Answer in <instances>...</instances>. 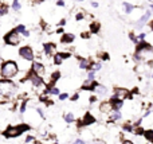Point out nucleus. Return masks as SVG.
<instances>
[{"instance_id": "obj_15", "label": "nucleus", "mask_w": 153, "mask_h": 144, "mask_svg": "<svg viewBox=\"0 0 153 144\" xmlns=\"http://www.w3.org/2000/svg\"><path fill=\"white\" fill-rule=\"evenodd\" d=\"M110 102H111V105H113V108H114V110H120L122 107H124V100H120V98H117L116 96H113V97H110Z\"/></svg>"}, {"instance_id": "obj_39", "label": "nucleus", "mask_w": 153, "mask_h": 144, "mask_svg": "<svg viewBox=\"0 0 153 144\" xmlns=\"http://www.w3.org/2000/svg\"><path fill=\"white\" fill-rule=\"evenodd\" d=\"M137 38H138V42H140V40H145L146 34H145V32H140V34L137 35Z\"/></svg>"}, {"instance_id": "obj_37", "label": "nucleus", "mask_w": 153, "mask_h": 144, "mask_svg": "<svg viewBox=\"0 0 153 144\" xmlns=\"http://www.w3.org/2000/svg\"><path fill=\"white\" fill-rule=\"evenodd\" d=\"M87 78H89V80H94L95 78V72L94 70H89V73H87Z\"/></svg>"}, {"instance_id": "obj_50", "label": "nucleus", "mask_w": 153, "mask_h": 144, "mask_svg": "<svg viewBox=\"0 0 153 144\" xmlns=\"http://www.w3.org/2000/svg\"><path fill=\"white\" fill-rule=\"evenodd\" d=\"M149 10H151L152 12H153V3H151V5H149Z\"/></svg>"}, {"instance_id": "obj_43", "label": "nucleus", "mask_w": 153, "mask_h": 144, "mask_svg": "<svg viewBox=\"0 0 153 144\" xmlns=\"http://www.w3.org/2000/svg\"><path fill=\"white\" fill-rule=\"evenodd\" d=\"M65 24H66V19H61V20L58 22V24H56V26H58V27H63Z\"/></svg>"}, {"instance_id": "obj_24", "label": "nucleus", "mask_w": 153, "mask_h": 144, "mask_svg": "<svg viewBox=\"0 0 153 144\" xmlns=\"http://www.w3.org/2000/svg\"><path fill=\"white\" fill-rule=\"evenodd\" d=\"M63 61H65V59L62 58L59 53H56L55 55L53 57V63L55 65V66H59V65H62V63H63Z\"/></svg>"}, {"instance_id": "obj_36", "label": "nucleus", "mask_w": 153, "mask_h": 144, "mask_svg": "<svg viewBox=\"0 0 153 144\" xmlns=\"http://www.w3.org/2000/svg\"><path fill=\"white\" fill-rule=\"evenodd\" d=\"M35 136H32V135H27V137H26V140H24V143H34L35 142Z\"/></svg>"}, {"instance_id": "obj_41", "label": "nucleus", "mask_w": 153, "mask_h": 144, "mask_svg": "<svg viewBox=\"0 0 153 144\" xmlns=\"http://www.w3.org/2000/svg\"><path fill=\"white\" fill-rule=\"evenodd\" d=\"M79 96H81V94H79V93H74L71 97H70V100H71V101H76V100L79 98Z\"/></svg>"}, {"instance_id": "obj_17", "label": "nucleus", "mask_w": 153, "mask_h": 144, "mask_svg": "<svg viewBox=\"0 0 153 144\" xmlns=\"http://www.w3.org/2000/svg\"><path fill=\"white\" fill-rule=\"evenodd\" d=\"M89 31L94 35L98 34V32L101 31V23L100 22H91V23L89 24Z\"/></svg>"}, {"instance_id": "obj_31", "label": "nucleus", "mask_w": 153, "mask_h": 144, "mask_svg": "<svg viewBox=\"0 0 153 144\" xmlns=\"http://www.w3.org/2000/svg\"><path fill=\"white\" fill-rule=\"evenodd\" d=\"M27 104H28V100H23V102L20 104V108H19V112H20V113H24V112H26Z\"/></svg>"}, {"instance_id": "obj_32", "label": "nucleus", "mask_w": 153, "mask_h": 144, "mask_svg": "<svg viewBox=\"0 0 153 144\" xmlns=\"http://www.w3.org/2000/svg\"><path fill=\"white\" fill-rule=\"evenodd\" d=\"M86 13L87 12H78L75 15V20L76 22H81V20H83V19H86Z\"/></svg>"}, {"instance_id": "obj_30", "label": "nucleus", "mask_w": 153, "mask_h": 144, "mask_svg": "<svg viewBox=\"0 0 153 144\" xmlns=\"http://www.w3.org/2000/svg\"><path fill=\"white\" fill-rule=\"evenodd\" d=\"M101 67H102V63H101V62H93V63H91V67H90V70L98 72V70H101Z\"/></svg>"}, {"instance_id": "obj_9", "label": "nucleus", "mask_w": 153, "mask_h": 144, "mask_svg": "<svg viewBox=\"0 0 153 144\" xmlns=\"http://www.w3.org/2000/svg\"><path fill=\"white\" fill-rule=\"evenodd\" d=\"M113 96H116L117 98H120V100L133 98V94L130 93L128 89H125V88H116V89H114V94H113Z\"/></svg>"}, {"instance_id": "obj_46", "label": "nucleus", "mask_w": 153, "mask_h": 144, "mask_svg": "<svg viewBox=\"0 0 153 144\" xmlns=\"http://www.w3.org/2000/svg\"><path fill=\"white\" fill-rule=\"evenodd\" d=\"M35 110H36V112H38V115H39L40 117H42V119H45V115H43L42 109H39V108H38V109H35Z\"/></svg>"}, {"instance_id": "obj_44", "label": "nucleus", "mask_w": 153, "mask_h": 144, "mask_svg": "<svg viewBox=\"0 0 153 144\" xmlns=\"http://www.w3.org/2000/svg\"><path fill=\"white\" fill-rule=\"evenodd\" d=\"M71 144H86V142H85L83 139H76L74 143H71Z\"/></svg>"}, {"instance_id": "obj_34", "label": "nucleus", "mask_w": 153, "mask_h": 144, "mask_svg": "<svg viewBox=\"0 0 153 144\" xmlns=\"http://www.w3.org/2000/svg\"><path fill=\"white\" fill-rule=\"evenodd\" d=\"M90 37H91V32H90V31H82L81 32V38H82V39H90Z\"/></svg>"}, {"instance_id": "obj_8", "label": "nucleus", "mask_w": 153, "mask_h": 144, "mask_svg": "<svg viewBox=\"0 0 153 144\" xmlns=\"http://www.w3.org/2000/svg\"><path fill=\"white\" fill-rule=\"evenodd\" d=\"M95 123V117L91 115L90 112H86L85 113V116L79 120V123H78V128L81 129L82 127H89V125H91V124H94Z\"/></svg>"}, {"instance_id": "obj_16", "label": "nucleus", "mask_w": 153, "mask_h": 144, "mask_svg": "<svg viewBox=\"0 0 153 144\" xmlns=\"http://www.w3.org/2000/svg\"><path fill=\"white\" fill-rule=\"evenodd\" d=\"M78 58H79V67H81L82 70H90L93 61L86 59V58H82V57H78Z\"/></svg>"}, {"instance_id": "obj_12", "label": "nucleus", "mask_w": 153, "mask_h": 144, "mask_svg": "<svg viewBox=\"0 0 153 144\" xmlns=\"http://www.w3.org/2000/svg\"><path fill=\"white\" fill-rule=\"evenodd\" d=\"M100 85V84L97 82L95 80H89L87 78L86 81H85L83 84H82L81 89L82 90H90V92H95V89H97V86Z\"/></svg>"}, {"instance_id": "obj_13", "label": "nucleus", "mask_w": 153, "mask_h": 144, "mask_svg": "<svg viewBox=\"0 0 153 144\" xmlns=\"http://www.w3.org/2000/svg\"><path fill=\"white\" fill-rule=\"evenodd\" d=\"M114 110L113 105H111L110 100H108V101H102L100 104V112L101 113H111Z\"/></svg>"}, {"instance_id": "obj_48", "label": "nucleus", "mask_w": 153, "mask_h": 144, "mask_svg": "<svg viewBox=\"0 0 153 144\" xmlns=\"http://www.w3.org/2000/svg\"><path fill=\"white\" fill-rule=\"evenodd\" d=\"M56 34H65V32H63V27H58V28H56Z\"/></svg>"}, {"instance_id": "obj_47", "label": "nucleus", "mask_w": 153, "mask_h": 144, "mask_svg": "<svg viewBox=\"0 0 153 144\" xmlns=\"http://www.w3.org/2000/svg\"><path fill=\"white\" fill-rule=\"evenodd\" d=\"M146 26H148L149 28H151V31L153 32V20H149V22H148V24H146Z\"/></svg>"}, {"instance_id": "obj_45", "label": "nucleus", "mask_w": 153, "mask_h": 144, "mask_svg": "<svg viewBox=\"0 0 153 144\" xmlns=\"http://www.w3.org/2000/svg\"><path fill=\"white\" fill-rule=\"evenodd\" d=\"M90 5H91L93 8H97L100 4H98V1H94V0H93V1H90Z\"/></svg>"}, {"instance_id": "obj_7", "label": "nucleus", "mask_w": 153, "mask_h": 144, "mask_svg": "<svg viewBox=\"0 0 153 144\" xmlns=\"http://www.w3.org/2000/svg\"><path fill=\"white\" fill-rule=\"evenodd\" d=\"M151 16H152V11L151 10L145 11V12H144L143 15L138 18L137 23H136V27H137V30H141L144 26H146V24H148V22L151 20Z\"/></svg>"}, {"instance_id": "obj_3", "label": "nucleus", "mask_w": 153, "mask_h": 144, "mask_svg": "<svg viewBox=\"0 0 153 144\" xmlns=\"http://www.w3.org/2000/svg\"><path fill=\"white\" fill-rule=\"evenodd\" d=\"M20 35L22 34L16 30V27H15V28H12L10 32H7L3 39H4V43L7 46H10V47H15V46H18L19 43H20V40H22Z\"/></svg>"}, {"instance_id": "obj_27", "label": "nucleus", "mask_w": 153, "mask_h": 144, "mask_svg": "<svg viewBox=\"0 0 153 144\" xmlns=\"http://www.w3.org/2000/svg\"><path fill=\"white\" fill-rule=\"evenodd\" d=\"M144 132H145V129H144L141 125H137V127H134V131H133V134L137 135V136H144Z\"/></svg>"}, {"instance_id": "obj_19", "label": "nucleus", "mask_w": 153, "mask_h": 144, "mask_svg": "<svg viewBox=\"0 0 153 144\" xmlns=\"http://www.w3.org/2000/svg\"><path fill=\"white\" fill-rule=\"evenodd\" d=\"M122 117V113L120 112V110H113V112L110 113V119H109V123H116V121L121 120Z\"/></svg>"}, {"instance_id": "obj_2", "label": "nucleus", "mask_w": 153, "mask_h": 144, "mask_svg": "<svg viewBox=\"0 0 153 144\" xmlns=\"http://www.w3.org/2000/svg\"><path fill=\"white\" fill-rule=\"evenodd\" d=\"M30 131V125L27 124H20V125H10L7 127L4 132H3V136L7 137V139H15L19 137L24 134V132Z\"/></svg>"}, {"instance_id": "obj_42", "label": "nucleus", "mask_w": 153, "mask_h": 144, "mask_svg": "<svg viewBox=\"0 0 153 144\" xmlns=\"http://www.w3.org/2000/svg\"><path fill=\"white\" fill-rule=\"evenodd\" d=\"M56 5H58V7H65L66 3H65V0H56Z\"/></svg>"}, {"instance_id": "obj_11", "label": "nucleus", "mask_w": 153, "mask_h": 144, "mask_svg": "<svg viewBox=\"0 0 153 144\" xmlns=\"http://www.w3.org/2000/svg\"><path fill=\"white\" fill-rule=\"evenodd\" d=\"M43 53L46 54L47 57H54L58 51H56V45L53 42H47L43 45Z\"/></svg>"}, {"instance_id": "obj_51", "label": "nucleus", "mask_w": 153, "mask_h": 144, "mask_svg": "<svg viewBox=\"0 0 153 144\" xmlns=\"http://www.w3.org/2000/svg\"><path fill=\"white\" fill-rule=\"evenodd\" d=\"M76 1H83V0H76Z\"/></svg>"}, {"instance_id": "obj_25", "label": "nucleus", "mask_w": 153, "mask_h": 144, "mask_svg": "<svg viewBox=\"0 0 153 144\" xmlns=\"http://www.w3.org/2000/svg\"><path fill=\"white\" fill-rule=\"evenodd\" d=\"M95 93H97L98 96H105V94L108 93V88L103 85H98L97 89H95Z\"/></svg>"}, {"instance_id": "obj_53", "label": "nucleus", "mask_w": 153, "mask_h": 144, "mask_svg": "<svg viewBox=\"0 0 153 144\" xmlns=\"http://www.w3.org/2000/svg\"><path fill=\"white\" fill-rule=\"evenodd\" d=\"M94 144H101V143H94Z\"/></svg>"}, {"instance_id": "obj_26", "label": "nucleus", "mask_w": 153, "mask_h": 144, "mask_svg": "<svg viewBox=\"0 0 153 144\" xmlns=\"http://www.w3.org/2000/svg\"><path fill=\"white\" fill-rule=\"evenodd\" d=\"M144 137H145L148 142H153V129H145L144 132Z\"/></svg>"}, {"instance_id": "obj_55", "label": "nucleus", "mask_w": 153, "mask_h": 144, "mask_svg": "<svg viewBox=\"0 0 153 144\" xmlns=\"http://www.w3.org/2000/svg\"><path fill=\"white\" fill-rule=\"evenodd\" d=\"M152 144H153V142H152Z\"/></svg>"}, {"instance_id": "obj_40", "label": "nucleus", "mask_w": 153, "mask_h": 144, "mask_svg": "<svg viewBox=\"0 0 153 144\" xmlns=\"http://www.w3.org/2000/svg\"><path fill=\"white\" fill-rule=\"evenodd\" d=\"M69 98V94L67 93H61L59 94V100H61V101H65V100H67Z\"/></svg>"}, {"instance_id": "obj_4", "label": "nucleus", "mask_w": 153, "mask_h": 144, "mask_svg": "<svg viewBox=\"0 0 153 144\" xmlns=\"http://www.w3.org/2000/svg\"><path fill=\"white\" fill-rule=\"evenodd\" d=\"M15 92V84L11 82V80H0V96L10 97Z\"/></svg>"}, {"instance_id": "obj_14", "label": "nucleus", "mask_w": 153, "mask_h": 144, "mask_svg": "<svg viewBox=\"0 0 153 144\" xmlns=\"http://www.w3.org/2000/svg\"><path fill=\"white\" fill-rule=\"evenodd\" d=\"M74 40H75V35L71 34V32H65L61 37V43H63V45H70Z\"/></svg>"}, {"instance_id": "obj_33", "label": "nucleus", "mask_w": 153, "mask_h": 144, "mask_svg": "<svg viewBox=\"0 0 153 144\" xmlns=\"http://www.w3.org/2000/svg\"><path fill=\"white\" fill-rule=\"evenodd\" d=\"M59 54H61V57H62L63 59H69L70 57H73L70 51H59Z\"/></svg>"}, {"instance_id": "obj_1", "label": "nucleus", "mask_w": 153, "mask_h": 144, "mask_svg": "<svg viewBox=\"0 0 153 144\" xmlns=\"http://www.w3.org/2000/svg\"><path fill=\"white\" fill-rule=\"evenodd\" d=\"M18 73H19L18 62L8 59V61H4L0 65V75H1V78H4V80H11V78H13Z\"/></svg>"}, {"instance_id": "obj_54", "label": "nucleus", "mask_w": 153, "mask_h": 144, "mask_svg": "<svg viewBox=\"0 0 153 144\" xmlns=\"http://www.w3.org/2000/svg\"><path fill=\"white\" fill-rule=\"evenodd\" d=\"M148 1H153V0H148Z\"/></svg>"}, {"instance_id": "obj_5", "label": "nucleus", "mask_w": 153, "mask_h": 144, "mask_svg": "<svg viewBox=\"0 0 153 144\" xmlns=\"http://www.w3.org/2000/svg\"><path fill=\"white\" fill-rule=\"evenodd\" d=\"M18 54H19V57H20V58L23 59V61L34 62L35 53H34V50H32V47H31V46L26 45V46H22V47H19Z\"/></svg>"}, {"instance_id": "obj_52", "label": "nucleus", "mask_w": 153, "mask_h": 144, "mask_svg": "<svg viewBox=\"0 0 153 144\" xmlns=\"http://www.w3.org/2000/svg\"><path fill=\"white\" fill-rule=\"evenodd\" d=\"M51 144H58V143H51Z\"/></svg>"}, {"instance_id": "obj_18", "label": "nucleus", "mask_w": 153, "mask_h": 144, "mask_svg": "<svg viewBox=\"0 0 153 144\" xmlns=\"http://www.w3.org/2000/svg\"><path fill=\"white\" fill-rule=\"evenodd\" d=\"M61 78V73L59 72H54V73H51V75H50V81H48V84L47 85L50 86V88H53V86H55V82Z\"/></svg>"}, {"instance_id": "obj_6", "label": "nucleus", "mask_w": 153, "mask_h": 144, "mask_svg": "<svg viewBox=\"0 0 153 144\" xmlns=\"http://www.w3.org/2000/svg\"><path fill=\"white\" fill-rule=\"evenodd\" d=\"M151 53V51H153V46L151 42H146V40H140V42L136 45V53Z\"/></svg>"}, {"instance_id": "obj_21", "label": "nucleus", "mask_w": 153, "mask_h": 144, "mask_svg": "<svg viewBox=\"0 0 153 144\" xmlns=\"http://www.w3.org/2000/svg\"><path fill=\"white\" fill-rule=\"evenodd\" d=\"M122 7H124V12L126 13V15H130V13L134 11V5L133 4H130V3H128V1H124L122 3Z\"/></svg>"}, {"instance_id": "obj_28", "label": "nucleus", "mask_w": 153, "mask_h": 144, "mask_svg": "<svg viewBox=\"0 0 153 144\" xmlns=\"http://www.w3.org/2000/svg\"><path fill=\"white\" fill-rule=\"evenodd\" d=\"M98 57H100L101 61H109V59H110L109 53H106V51H101V53H98Z\"/></svg>"}, {"instance_id": "obj_20", "label": "nucleus", "mask_w": 153, "mask_h": 144, "mask_svg": "<svg viewBox=\"0 0 153 144\" xmlns=\"http://www.w3.org/2000/svg\"><path fill=\"white\" fill-rule=\"evenodd\" d=\"M8 11H10V5H8L4 0H0V16L7 15Z\"/></svg>"}, {"instance_id": "obj_35", "label": "nucleus", "mask_w": 153, "mask_h": 144, "mask_svg": "<svg viewBox=\"0 0 153 144\" xmlns=\"http://www.w3.org/2000/svg\"><path fill=\"white\" fill-rule=\"evenodd\" d=\"M129 39L132 40L133 43H136V45L138 43V38H137V35H136L134 32H130V34H129Z\"/></svg>"}, {"instance_id": "obj_23", "label": "nucleus", "mask_w": 153, "mask_h": 144, "mask_svg": "<svg viewBox=\"0 0 153 144\" xmlns=\"http://www.w3.org/2000/svg\"><path fill=\"white\" fill-rule=\"evenodd\" d=\"M63 119H65V121H66L67 124H71V123H74V121H75V116L73 115V112L65 113V115H63Z\"/></svg>"}, {"instance_id": "obj_22", "label": "nucleus", "mask_w": 153, "mask_h": 144, "mask_svg": "<svg viewBox=\"0 0 153 144\" xmlns=\"http://www.w3.org/2000/svg\"><path fill=\"white\" fill-rule=\"evenodd\" d=\"M16 30H18V31L22 34V37H24V38H28L30 37V31L26 28V26H24V24H19V26H16Z\"/></svg>"}, {"instance_id": "obj_49", "label": "nucleus", "mask_w": 153, "mask_h": 144, "mask_svg": "<svg viewBox=\"0 0 153 144\" xmlns=\"http://www.w3.org/2000/svg\"><path fill=\"white\" fill-rule=\"evenodd\" d=\"M122 144H134L132 142V140H128V139H125V140H122Z\"/></svg>"}, {"instance_id": "obj_29", "label": "nucleus", "mask_w": 153, "mask_h": 144, "mask_svg": "<svg viewBox=\"0 0 153 144\" xmlns=\"http://www.w3.org/2000/svg\"><path fill=\"white\" fill-rule=\"evenodd\" d=\"M20 8H22L20 1H19V0H13L12 1V10L15 11V12H18V11H20Z\"/></svg>"}, {"instance_id": "obj_10", "label": "nucleus", "mask_w": 153, "mask_h": 144, "mask_svg": "<svg viewBox=\"0 0 153 144\" xmlns=\"http://www.w3.org/2000/svg\"><path fill=\"white\" fill-rule=\"evenodd\" d=\"M31 70L35 73V74L40 75V77H43V75L46 74V66L42 63V62H39V61H34V62H32Z\"/></svg>"}, {"instance_id": "obj_38", "label": "nucleus", "mask_w": 153, "mask_h": 144, "mask_svg": "<svg viewBox=\"0 0 153 144\" xmlns=\"http://www.w3.org/2000/svg\"><path fill=\"white\" fill-rule=\"evenodd\" d=\"M97 100H98L97 96H90L89 97V104H95V102H97Z\"/></svg>"}]
</instances>
